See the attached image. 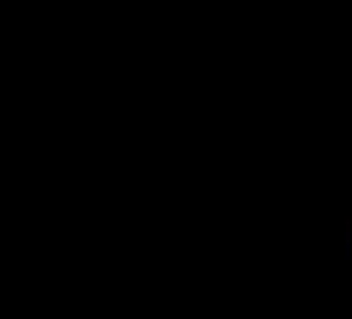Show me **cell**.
I'll return each instance as SVG.
<instances>
[{"instance_id":"obj_1","label":"cell","mask_w":352,"mask_h":319,"mask_svg":"<svg viewBox=\"0 0 352 319\" xmlns=\"http://www.w3.org/2000/svg\"><path fill=\"white\" fill-rule=\"evenodd\" d=\"M346 245L352 247V218H346Z\"/></svg>"}]
</instances>
